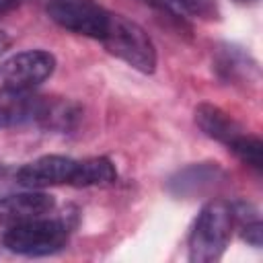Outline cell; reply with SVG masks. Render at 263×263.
<instances>
[{
  "label": "cell",
  "mask_w": 263,
  "mask_h": 263,
  "mask_svg": "<svg viewBox=\"0 0 263 263\" xmlns=\"http://www.w3.org/2000/svg\"><path fill=\"white\" fill-rule=\"evenodd\" d=\"M238 228H240V238L247 245H251L255 249H259L263 245V224H261L259 218L242 222V224H238Z\"/></svg>",
  "instance_id": "cell-16"
},
{
  "label": "cell",
  "mask_w": 263,
  "mask_h": 263,
  "mask_svg": "<svg viewBox=\"0 0 263 263\" xmlns=\"http://www.w3.org/2000/svg\"><path fill=\"white\" fill-rule=\"evenodd\" d=\"M216 70L224 80H238L242 76H247L249 80L251 74H257V64L238 47L226 45L218 51Z\"/></svg>",
  "instance_id": "cell-13"
},
{
  "label": "cell",
  "mask_w": 263,
  "mask_h": 263,
  "mask_svg": "<svg viewBox=\"0 0 263 263\" xmlns=\"http://www.w3.org/2000/svg\"><path fill=\"white\" fill-rule=\"evenodd\" d=\"M74 166H76L74 158L47 154L16 168V181H18V187H25V189H45V187H55L66 183L70 185Z\"/></svg>",
  "instance_id": "cell-6"
},
{
  "label": "cell",
  "mask_w": 263,
  "mask_h": 263,
  "mask_svg": "<svg viewBox=\"0 0 263 263\" xmlns=\"http://www.w3.org/2000/svg\"><path fill=\"white\" fill-rule=\"evenodd\" d=\"M101 43L109 53L142 74H152L156 70V47L150 35L138 23L129 21L123 14L111 12Z\"/></svg>",
  "instance_id": "cell-2"
},
{
  "label": "cell",
  "mask_w": 263,
  "mask_h": 263,
  "mask_svg": "<svg viewBox=\"0 0 263 263\" xmlns=\"http://www.w3.org/2000/svg\"><path fill=\"white\" fill-rule=\"evenodd\" d=\"M226 173L218 162H197L177 171L166 181V189L175 197L191 199L214 191L218 185H222Z\"/></svg>",
  "instance_id": "cell-7"
},
{
  "label": "cell",
  "mask_w": 263,
  "mask_h": 263,
  "mask_svg": "<svg viewBox=\"0 0 263 263\" xmlns=\"http://www.w3.org/2000/svg\"><path fill=\"white\" fill-rule=\"evenodd\" d=\"M195 123L208 138L224 146H230L240 134H245V129L234 117H230L224 109L212 103H199L195 107Z\"/></svg>",
  "instance_id": "cell-10"
},
{
  "label": "cell",
  "mask_w": 263,
  "mask_h": 263,
  "mask_svg": "<svg viewBox=\"0 0 263 263\" xmlns=\"http://www.w3.org/2000/svg\"><path fill=\"white\" fill-rule=\"evenodd\" d=\"M80 115H82V109L74 101L60 99V97H41L35 123L51 132H70L76 127Z\"/></svg>",
  "instance_id": "cell-11"
},
{
  "label": "cell",
  "mask_w": 263,
  "mask_h": 263,
  "mask_svg": "<svg viewBox=\"0 0 263 263\" xmlns=\"http://www.w3.org/2000/svg\"><path fill=\"white\" fill-rule=\"evenodd\" d=\"M70 226L64 218H35L18 224H10L2 234V245L16 255L43 257L58 253L66 247Z\"/></svg>",
  "instance_id": "cell-3"
},
{
  "label": "cell",
  "mask_w": 263,
  "mask_h": 263,
  "mask_svg": "<svg viewBox=\"0 0 263 263\" xmlns=\"http://www.w3.org/2000/svg\"><path fill=\"white\" fill-rule=\"evenodd\" d=\"M21 2H23V0H0V16H2V14H8V12H12V10H16V8L21 6Z\"/></svg>",
  "instance_id": "cell-19"
},
{
  "label": "cell",
  "mask_w": 263,
  "mask_h": 263,
  "mask_svg": "<svg viewBox=\"0 0 263 263\" xmlns=\"http://www.w3.org/2000/svg\"><path fill=\"white\" fill-rule=\"evenodd\" d=\"M177 8L199 21H220L218 0H175Z\"/></svg>",
  "instance_id": "cell-15"
},
{
  "label": "cell",
  "mask_w": 263,
  "mask_h": 263,
  "mask_svg": "<svg viewBox=\"0 0 263 263\" xmlns=\"http://www.w3.org/2000/svg\"><path fill=\"white\" fill-rule=\"evenodd\" d=\"M10 43H12V39H10V35L6 33V31H0V55L10 47Z\"/></svg>",
  "instance_id": "cell-20"
},
{
  "label": "cell",
  "mask_w": 263,
  "mask_h": 263,
  "mask_svg": "<svg viewBox=\"0 0 263 263\" xmlns=\"http://www.w3.org/2000/svg\"><path fill=\"white\" fill-rule=\"evenodd\" d=\"M53 210H55V197L41 189L8 193L0 197V224L10 226V224L43 218Z\"/></svg>",
  "instance_id": "cell-8"
},
{
  "label": "cell",
  "mask_w": 263,
  "mask_h": 263,
  "mask_svg": "<svg viewBox=\"0 0 263 263\" xmlns=\"http://www.w3.org/2000/svg\"><path fill=\"white\" fill-rule=\"evenodd\" d=\"M14 187H18L16 168H12V166H8V164H0V197L8 195Z\"/></svg>",
  "instance_id": "cell-17"
},
{
  "label": "cell",
  "mask_w": 263,
  "mask_h": 263,
  "mask_svg": "<svg viewBox=\"0 0 263 263\" xmlns=\"http://www.w3.org/2000/svg\"><path fill=\"white\" fill-rule=\"evenodd\" d=\"M41 95H33L31 90L0 86V127H16L33 121L39 109Z\"/></svg>",
  "instance_id": "cell-9"
},
{
  "label": "cell",
  "mask_w": 263,
  "mask_h": 263,
  "mask_svg": "<svg viewBox=\"0 0 263 263\" xmlns=\"http://www.w3.org/2000/svg\"><path fill=\"white\" fill-rule=\"evenodd\" d=\"M146 4H150L152 8H156L158 12H162V14H166L168 18H173V21H177V23H181L183 25V12L177 8V4H175V0H144Z\"/></svg>",
  "instance_id": "cell-18"
},
{
  "label": "cell",
  "mask_w": 263,
  "mask_h": 263,
  "mask_svg": "<svg viewBox=\"0 0 263 263\" xmlns=\"http://www.w3.org/2000/svg\"><path fill=\"white\" fill-rule=\"evenodd\" d=\"M240 162H245L247 166L261 171L263 166V142L257 136L251 134H240L230 146H226Z\"/></svg>",
  "instance_id": "cell-14"
},
{
  "label": "cell",
  "mask_w": 263,
  "mask_h": 263,
  "mask_svg": "<svg viewBox=\"0 0 263 263\" xmlns=\"http://www.w3.org/2000/svg\"><path fill=\"white\" fill-rule=\"evenodd\" d=\"M236 4H253V2H257V0H234Z\"/></svg>",
  "instance_id": "cell-21"
},
{
  "label": "cell",
  "mask_w": 263,
  "mask_h": 263,
  "mask_svg": "<svg viewBox=\"0 0 263 263\" xmlns=\"http://www.w3.org/2000/svg\"><path fill=\"white\" fill-rule=\"evenodd\" d=\"M47 14L62 29L99 41L105 35L111 16V12L97 0H49Z\"/></svg>",
  "instance_id": "cell-4"
},
{
  "label": "cell",
  "mask_w": 263,
  "mask_h": 263,
  "mask_svg": "<svg viewBox=\"0 0 263 263\" xmlns=\"http://www.w3.org/2000/svg\"><path fill=\"white\" fill-rule=\"evenodd\" d=\"M117 181V171L113 162L105 156H92L76 160L70 185L74 187H107Z\"/></svg>",
  "instance_id": "cell-12"
},
{
  "label": "cell",
  "mask_w": 263,
  "mask_h": 263,
  "mask_svg": "<svg viewBox=\"0 0 263 263\" xmlns=\"http://www.w3.org/2000/svg\"><path fill=\"white\" fill-rule=\"evenodd\" d=\"M55 70L53 53L45 49H27L14 53L12 58L0 64V80L6 86L33 90L41 82H45Z\"/></svg>",
  "instance_id": "cell-5"
},
{
  "label": "cell",
  "mask_w": 263,
  "mask_h": 263,
  "mask_svg": "<svg viewBox=\"0 0 263 263\" xmlns=\"http://www.w3.org/2000/svg\"><path fill=\"white\" fill-rule=\"evenodd\" d=\"M234 216L230 201L214 199L205 203L189 234V261L212 263L218 261L232 236Z\"/></svg>",
  "instance_id": "cell-1"
}]
</instances>
